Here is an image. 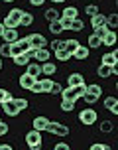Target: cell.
<instances>
[{
	"label": "cell",
	"mask_w": 118,
	"mask_h": 150,
	"mask_svg": "<svg viewBox=\"0 0 118 150\" xmlns=\"http://www.w3.org/2000/svg\"><path fill=\"white\" fill-rule=\"evenodd\" d=\"M2 32H4V24L0 22V38H2Z\"/></svg>",
	"instance_id": "obj_54"
},
{
	"label": "cell",
	"mask_w": 118,
	"mask_h": 150,
	"mask_svg": "<svg viewBox=\"0 0 118 150\" xmlns=\"http://www.w3.org/2000/svg\"><path fill=\"white\" fill-rule=\"evenodd\" d=\"M104 109H108L112 115H118V99L116 97H104Z\"/></svg>",
	"instance_id": "obj_16"
},
{
	"label": "cell",
	"mask_w": 118,
	"mask_h": 150,
	"mask_svg": "<svg viewBox=\"0 0 118 150\" xmlns=\"http://www.w3.org/2000/svg\"><path fill=\"white\" fill-rule=\"evenodd\" d=\"M0 150H14L10 144H0Z\"/></svg>",
	"instance_id": "obj_53"
},
{
	"label": "cell",
	"mask_w": 118,
	"mask_h": 150,
	"mask_svg": "<svg viewBox=\"0 0 118 150\" xmlns=\"http://www.w3.org/2000/svg\"><path fill=\"white\" fill-rule=\"evenodd\" d=\"M110 69L112 67H106V65H103V63H100V65H98V69H96V75H98V77H103V79H106V77H110Z\"/></svg>",
	"instance_id": "obj_30"
},
{
	"label": "cell",
	"mask_w": 118,
	"mask_h": 150,
	"mask_svg": "<svg viewBox=\"0 0 118 150\" xmlns=\"http://www.w3.org/2000/svg\"><path fill=\"white\" fill-rule=\"evenodd\" d=\"M75 109V103H71V101H61V111L63 112H71Z\"/></svg>",
	"instance_id": "obj_40"
},
{
	"label": "cell",
	"mask_w": 118,
	"mask_h": 150,
	"mask_svg": "<svg viewBox=\"0 0 118 150\" xmlns=\"http://www.w3.org/2000/svg\"><path fill=\"white\" fill-rule=\"evenodd\" d=\"M53 4H61V2H65V0H51Z\"/></svg>",
	"instance_id": "obj_55"
},
{
	"label": "cell",
	"mask_w": 118,
	"mask_h": 150,
	"mask_svg": "<svg viewBox=\"0 0 118 150\" xmlns=\"http://www.w3.org/2000/svg\"><path fill=\"white\" fill-rule=\"evenodd\" d=\"M29 4H32L34 8H39V6H44V4H45V0H29Z\"/></svg>",
	"instance_id": "obj_50"
},
{
	"label": "cell",
	"mask_w": 118,
	"mask_h": 150,
	"mask_svg": "<svg viewBox=\"0 0 118 150\" xmlns=\"http://www.w3.org/2000/svg\"><path fill=\"white\" fill-rule=\"evenodd\" d=\"M59 18H61V12H57L55 8H47L45 10V20L47 22H57Z\"/></svg>",
	"instance_id": "obj_20"
},
{
	"label": "cell",
	"mask_w": 118,
	"mask_h": 150,
	"mask_svg": "<svg viewBox=\"0 0 118 150\" xmlns=\"http://www.w3.org/2000/svg\"><path fill=\"white\" fill-rule=\"evenodd\" d=\"M8 134V125L6 122H0V136H4Z\"/></svg>",
	"instance_id": "obj_51"
},
{
	"label": "cell",
	"mask_w": 118,
	"mask_h": 150,
	"mask_svg": "<svg viewBox=\"0 0 118 150\" xmlns=\"http://www.w3.org/2000/svg\"><path fill=\"white\" fill-rule=\"evenodd\" d=\"M96 119H98V115H96V111L91 109V107H87V109H83V111L79 112V122L85 125V127H93L96 122Z\"/></svg>",
	"instance_id": "obj_2"
},
{
	"label": "cell",
	"mask_w": 118,
	"mask_h": 150,
	"mask_svg": "<svg viewBox=\"0 0 118 150\" xmlns=\"http://www.w3.org/2000/svg\"><path fill=\"white\" fill-rule=\"evenodd\" d=\"M106 26H108V30H114V28H118V16L112 12L110 16H106Z\"/></svg>",
	"instance_id": "obj_28"
},
{
	"label": "cell",
	"mask_w": 118,
	"mask_h": 150,
	"mask_svg": "<svg viewBox=\"0 0 118 150\" xmlns=\"http://www.w3.org/2000/svg\"><path fill=\"white\" fill-rule=\"evenodd\" d=\"M0 57H10V44L0 45Z\"/></svg>",
	"instance_id": "obj_44"
},
{
	"label": "cell",
	"mask_w": 118,
	"mask_h": 150,
	"mask_svg": "<svg viewBox=\"0 0 118 150\" xmlns=\"http://www.w3.org/2000/svg\"><path fill=\"white\" fill-rule=\"evenodd\" d=\"M100 45H103V40L98 36H95V34L88 36V50H96V47H100Z\"/></svg>",
	"instance_id": "obj_25"
},
{
	"label": "cell",
	"mask_w": 118,
	"mask_h": 150,
	"mask_svg": "<svg viewBox=\"0 0 118 150\" xmlns=\"http://www.w3.org/2000/svg\"><path fill=\"white\" fill-rule=\"evenodd\" d=\"M103 24H106V16L100 14V12L91 18V26H93V28H98V26H103Z\"/></svg>",
	"instance_id": "obj_23"
},
{
	"label": "cell",
	"mask_w": 118,
	"mask_h": 150,
	"mask_svg": "<svg viewBox=\"0 0 118 150\" xmlns=\"http://www.w3.org/2000/svg\"><path fill=\"white\" fill-rule=\"evenodd\" d=\"M47 122H49L47 117H36V119L32 120V127H34V130H37V132H44L45 128H47Z\"/></svg>",
	"instance_id": "obj_10"
},
{
	"label": "cell",
	"mask_w": 118,
	"mask_h": 150,
	"mask_svg": "<svg viewBox=\"0 0 118 150\" xmlns=\"http://www.w3.org/2000/svg\"><path fill=\"white\" fill-rule=\"evenodd\" d=\"M32 24H34V14L24 10L22 18H20V26H18V28H28V26H32Z\"/></svg>",
	"instance_id": "obj_18"
},
{
	"label": "cell",
	"mask_w": 118,
	"mask_h": 150,
	"mask_svg": "<svg viewBox=\"0 0 118 150\" xmlns=\"http://www.w3.org/2000/svg\"><path fill=\"white\" fill-rule=\"evenodd\" d=\"M34 59L41 61V63H45V61L51 59V52L47 50V47H39V50H36V53H34Z\"/></svg>",
	"instance_id": "obj_12"
},
{
	"label": "cell",
	"mask_w": 118,
	"mask_h": 150,
	"mask_svg": "<svg viewBox=\"0 0 118 150\" xmlns=\"http://www.w3.org/2000/svg\"><path fill=\"white\" fill-rule=\"evenodd\" d=\"M112 130H114V122H112V120H103V122H100V132H103V134H108Z\"/></svg>",
	"instance_id": "obj_27"
},
{
	"label": "cell",
	"mask_w": 118,
	"mask_h": 150,
	"mask_svg": "<svg viewBox=\"0 0 118 150\" xmlns=\"http://www.w3.org/2000/svg\"><path fill=\"white\" fill-rule=\"evenodd\" d=\"M28 42H29V47H34V50H39V47H47V40H45V36H41V34H29L28 36Z\"/></svg>",
	"instance_id": "obj_4"
},
{
	"label": "cell",
	"mask_w": 118,
	"mask_h": 150,
	"mask_svg": "<svg viewBox=\"0 0 118 150\" xmlns=\"http://www.w3.org/2000/svg\"><path fill=\"white\" fill-rule=\"evenodd\" d=\"M44 148V144H34V146H29V150H41Z\"/></svg>",
	"instance_id": "obj_52"
},
{
	"label": "cell",
	"mask_w": 118,
	"mask_h": 150,
	"mask_svg": "<svg viewBox=\"0 0 118 150\" xmlns=\"http://www.w3.org/2000/svg\"><path fill=\"white\" fill-rule=\"evenodd\" d=\"M53 150H71V146L67 142H57L55 146H53Z\"/></svg>",
	"instance_id": "obj_48"
},
{
	"label": "cell",
	"mask_w": 118,
	"mask_h": 150,
	"mask_svg": "<svg viewBox=\"0 0 118 150\" xmlns=\"http://www.w3.org/2000/svg\"><path fill=\"white\" fill-rule=\"evenodd\" d=\"M79 45H81V44H79L77 40H63V50H65L67 53H73Z\"/></svg>",
	"instance_id": "obj_19"
},
{
	"label": "cell",
	"mask_w": 118,
	"mask_h": 150,
	"mask_svg": "<svg viewBox=\"0 0 118 150\" xmlns=\"http://www.w3.org/2000/svg\"><path fill=\"white\" fill-rule=\"evenodd\" d=\"M75 89V93H77V97L81 99L85 93H87V83H83V85H79V87H73Z\"/></svg>",
	"instance_id": "obj_46"
},
{
	"label": "cell",
	"mask_w": 118,
	"mask_h": 150,
	"mask_svg": "<svg viewBox=\"0 0 118 150\" xmlns=\"http://www.w3.org/2000/svg\"><path fill=\"white\" fill-rule=\"evenodd\" d=\"M81 99L85 101V103H87V105H95L96 101H98V97H96V95H93V93H85Z\"/></svg>",
	"instance_id": "obj_37"
},
{
	"label": "cell",
	"mask_w": 118,
	"mask_h": 150,
	"mask_svg": "<svg viewBox=\"0 0 118 150\" xmlns=\"http://www.w3.org/2000/svg\"><path fill=\"white\" fill-rule=\"evenodd\" d=\"M37 79H34V77H32V75H20V79H18V83H20V87H22V89H26V91H29L32 89V85H34V83H36Z\"/></svg>",
	"instance_id": "obj_15"
},
{
	"label": "cell",
	"mask_w": 118,
	"mask_h": 150,
	"mask_svg": "<svg viewBox=\"0 0 118 150\" xmlns=\"http://www.w3.org/2000/svg\"><path fill=\"white\" fill-rule=\"evenodd\" d=\"M16 44L20 45V47H22L24 52H26V50H29V42H28V36H26V38H18V40H16Z\"/></svg>",
	"instance_id": "obj_42"
},
{
	"label": "cell",
	"mask_w": 118,
	"mask_h": 150,
	"mask_svg": "<svg viewBox=\"0 0 118 150\" xmlns=\"http://www.w3.org/2000/svg\"><path fill=\"white\" fill-rule=\"evenodd\" d=\"M88 57V47L87 45H79L73 53H71V59H77V61H83Z\"/></svg>",
	"instance_id": "obj_13"
},
{
	"label": "cell",
	"mask_w": 118,
	"mask_h": 150,
	"mask_svg": "<svg viewBox=\"0 0 118 150\" xmlns=\"http://www.w3.org/2000/svg\"><path fill=\"white\" fill-rule=\"evenodd\" d=\"M55 53V59L57 61H69L71 59V53H67L65 50H57V52H53Z\"/></svg>",
	"instance_id": "obj_31"
},
{
	"label": "cell",
	"mask_w": 118,
	"mask_h": 150,
	"mask_svg": "<svg viewBox=\"0 0 118 150\" xmlns=\"http://www.w3.org/2000/svg\"><path fill=\"white\" fill-rule=\"evenodd\" d=\"M0 69H2V57H0Z\"/></svg>",
	"instance_id": "obj_57"
},
{
	"label": "cell",
	"mask_w": 118,
	"mask_h": 150,
	"mask_svg": "<svg viewBox=\"0 0 118 150\" xmlns=\"http://www.w3.org/2000/svg\"><path fill=\"white\" fill-rule=\"evenodd\" d=\"M45 130L51 132V134H55V136H59V138H65V136L69 134V127L63 125V122H55V120H49Z\"/></svg>",
	"instance_id": "obj_3"
},
{
	"label": "cell",
	"mask_w": 118,
	"mask_h": 150,
	"mask_svg": "<svg viewBox=\"0 0 118 150\" xmlns=\"http://www.w3.org/2000/svg\"><path fill=\"white\" fill-rule=\"evenodd\" d=\"M61 99H63V101H71V103H77V101H79V97H77V93H75L73 87H63Z\"/></svg>",
	"instance_id": "obj_14"
},
{
	"label": "cell",
	"mask_w": 118,
	"mask_h": 150,
	"mask_svg": "<svg viewBox=\"0 0 118 150\" xmlns=\"http://www.w3.org/2000/svg\"><path fill=\"white\" fill-rule=\"evenodd\" d=\"M2 111H4V115H8V117H18V115H20V109L16 107L14 99L8 101V103H2Z\"/></svg>",
	"instance_id": "obj_8"
},
{
	"label": "cell",
	"mask_w": 118,
	"mask_h": 150,
	"mask_svg": "<svg viewBox=\"0 0 118 150\" xmlns=\"http://www.w3.org/2000/svg\"><path fill=\"white\" fill-rule=\"evenodd\" d=\"M14 103H16V107H18L20 111H24V109H28V107H29L28 99H14Z\"/></svg>",
	"instance_id": "obj_43"
},
{
	"label": "cell",
	"mask_w": 118,
	"mask_h": 150,
	"mask_svg": "<svg viewBox=\"0 0 118 150\" xmlns=\"http://www.w3.org/2000/svg\"><path fill=\"white\" fill-rule=\"evenodd\" d=\"M26 75H32L34 79H39V75H41V65L29 61L28 65H26Z\"/></svg>",
	"instance_id": "obj_11"
},
{
	"label": "cell",
	"mask_w": 118,
	"mask_h": 150,
	"mask_svg": "<svg viewBox=\"0 0 118 150\" xmlns=\"http://www.w3.org/2000/svg\"><path fill=\"white\" fill-rule=\"evenodd\" d=\"M100 63L106 67H116L118 65V50H112L110 53H104L100 57Z\"/></svg>",
	"instance_id": "obj_5"
},
{
	"label": "cell",
	"mask_w": 118,
	"mask_h": 150,
	"mask_svg": "<svg viewBox=\"0 0 118 150\" xmlns=\"http://www.w3.org/2000/svg\"><path fill=\"white\" fill-rule=\"evenodd\" d=\"M71 22H73V20H69V18H63V16L59 18V24H61V28H63V30H71Z\"/></svg>",
	"instance_id": "obj_45"
},
{
	"label": "cell",
	"mask_w": 118,
	"mask_h": 150,
	"mask_svg": "<svg viewBox=\"0 0 118 150\" xmlns=\"http://www.w3.org/2000/svg\"><path fill=\"white\" fill-rule=\"evenodd\" d=\"M39 81V85H41V93H49L51 91V87H53V79H49V77H44V79H37Z\"/></svg>",
	"instance_id": "obj_22"
},
{
	"label": "cell",
	"mask_w": 118,
	"mask_h": 150,
	"mask_svg": "<svg viewBox=\"0 0 118 150\" xmlns=\"http://www.w3.org/2000/svg\"><path fill=\"white\" fill-rule=\"evenodd\" d=\"M2 2H14V0H2Z\"/></svg>",
	"instance_id": "obj_56"
},
{
	"label": "cell",
	"mask_w": 118,
	"mask_h": 150,
	"mask_svg": "<svg viewBox=\"0 0 118 150\" xmlns=\"http://www.w3.org/2000/svg\"><path fill=\"white\" fill-rule=\"evenodd\" d=\"M12 99H14V95H12L10 91L0 87V105H2V103H8V101H12Z\"/></svg>",
	"instance_id": "obj_29"
},
{
	"label": "cell",
	"mask_w": 118,
	"mask_h": 150,
	"mask_svg": "<svg viewBox=\"0 0 118 150\" xmlns=\"http://www.w3.org/2000/svg\"><path fill=\"white\" fill-rule=\"evenodd\" d=\"M0 2H2V0H0Z\"/></svg>",
	"instance_id": "obj_59"
},
{
	"label": "cell",
	"mask_w": 118,
	"mask_h": 150,
	"mask_svg": "<svg viewBox=\"0 0 118 150\" xmlns=\"http://www.w3.org/2000/svg\"><path fill=\"white\" fill-rule=\"evenodd\" d=\"M0 122H2V119H0Z\"/></svg>",
	"instance_id": "obj_58"
},
{
	"label": "cell",
	"mask_w": 118,
	"mask_h": 150,
	"mask_svg": "<svg viewBox=\"0 0 118 150\" xmlns=\"http://www.w3.org/2000/svg\"><path fill=\"white\" fill-rule=\"evenodd\" d=\"M87 93H93V95H96V97L100 99V95H103V87H100L98 83H88L87 85Z\"/></svg>",
	"instance_id": "obj_26"
},
{
	"label": "cell",
	"mask_w": 118,
	"mask_h": 150,
	"mask_svg": "<svg viewBox=\"0 0 118 150\" xmlns=\"http://www.w3.org/2000/svg\"><path fill=\"white\" fill-rule=\"evenodd\" d=\"M39 65H41V75H45V77H49V75H53L57 71V65H55L51 59L45 61V63H39Z\"/></svg>",
	"instance_id": "obj_17"
},
{
	"label": "cell",
	"mask_w": 118,
	"mask_h": 150,
	"mask_svg": "<svg viewBox=\"0 0 118 150\" xmlns=\"http://www.w3.org/2000/svg\"><path fill=\"white\" fill-rule=\"evenodd\" d=\"M29 91H32V93H41V85H39V81H36V83H34Z\"/></svg>",
	"instance_id": "obj_49"
},
{
	"label": "cell",
	"mask_w": 118,
	"mask_h": 150,
	"mask_svg": "<svg viewBox=\"0 0 118 150\" xmlns=\"http://www.w3.org/2000/svg\"><path fill=\"white\" fill-rule=\"evenodd\" d=\"M26 144L28 146H34V144H41V132H37V130H29L26 132Z\"/></svg>",
	"instance_id": "obj_9"
},
{
	"label": "cell",
	"mask_w": 118,
	"mask_h": 150,
	"mask_svg": "<svg viewBox=\"0 0 118 150\" xmlns=\"http://www.w3.org/2000/svg\"><path fill=\"white\" fill-rule=\"evenodd\" d=\"M85 12H87V16H88V18H93V16H96L98 12H100V10H98V6H96V4H87Z\"/></svg>",
	"instance_id": "obj_35"
},
{
	"label": "cell",
	"mask_w": 118,
	"mask_h": 150,
	"mask_svg": "<svg viewBox=\"0 0 118 150\" xmlns=\"http://www.w3.org/2000/svg\"><path fill=\"white\" fill-rule=\"evenodd\" d=\"M88 150H112L108 144H103V142H95V144H91L88 146Z\"/></svg>",
	"instance_id": "obj_41"
},
{
	"label": "cell",
	"mask_w": 118,
	"mask_h": 150,
	"mask_svg": "<svg viewBox=\"0 0 118 150\" xmlns=\"http://www.w3.org/2000/svg\"><path fill=\"white\" fill-rule=\"evenodd\" d=\"M106 32H108V26H106V24H103V26L95 28V32H93V34H95V36H98L100 40H103V38L106 36Z\"/></svg>",
	"instance_id": "obj_38"
},
{
	"label": "cell",
	"mask_w": 118,
	"mask_h": 150,
	"mask_svg": "<svg viewBox=\"0 0 118 150\" xmlns=\"http://www.w3.org/2000/svg\"><path fill=\"white\" fill-rule=\"evenodd\" d=\"M61 16H63V18H69V20H75V18L79 16V10H77L75 6H67L65 10L61 12Z\"/></svg>",
	"instance_id": "obj_21"
},
{
	"label": "cell",
	"mask_w": 118,
	"mask_h": 150,
	"mask_svg": "<svg viewBox=\"0 0 118 150\" xmlns=\"http://www.w3.org/2000/svg\"><path fill=\"white\" fill-rule=\"evenodd\" d=\"M24 10L22 8H12L10 12H8V16L4 18V28H18L20 26V18H22Z\"/></svg>",
	"instance_id": "obj_1"
},
{
	"label": "cell",
	"mask_w": 118,
	"mask_h": 150,
	"mask_svg": "<svg viewBox=\"0 0 118 150\" xmlns=\"http://www.w3.org/2000/svg\"><path fill=\"white\" fill-rule=\"evenodd\" d=\"M49 32H51L53 36H59V34L63 32V28H61L59 20H57V22H49Z\"/></svg>",
	"instance_id": "obj_32"
},
{
	"label": "cell",
	"mask_w": 118,
	"mask_h": 150,
	"mask_svg": "<svg viewBox=\"0 0 118 150\" xmlns=\"http://www.w3.org/2000/svg\"><path fill=\"white\" fill-rule=\"evenodd\" d=\"M83 83H85V77L79 71H73V73L67 75V87H79Z\"/></svg>",
	"instance_id": "obj_6"
},
{
	"label": "cell",
	"mask_w": 118,
	"mask_h": 150,
	"mask_svg": "<svg viewBox=\"0 0 118 150\" xmlns=\"http://www.w3.org/2000/svg\"><path fill=\"white\" fill-rule=\"evenodd\" d=\"M103 44L104 45H114V44H116V32H114V30L106 32V36L103 38Z\"/></svg>",
	"instance_id": "obj_24"
},
{
	"label": "cell",
	"mask_w": 118,
	"mask_h": 150,
	"mask_svg": "<svg viewBox=\"0 0 118 150\" xmlns=\"http://www.w3.org/2000/svg\"><path fill=\"white\" fill-rule=\"evenodd\" d=\"M20 53H24V50L22 47H20V45L16 44H10V59H12V57H16V55H20Z\"/></svg>",
	"instance_id": "obj_34"
},
{
	"label": "cell",
	"mask_w": 118,
	"mask_h": 150,
	"mask_svg": "<svg viewBox=\"0 0 118 150\" xmlns=\"http://www.w3.org/2000/svg\"><path fill=\"white\" fill-rule=\"evenodd\" d=\"M49 47H51L53 52H57V50H63V40H59V38H55L53 42H49Z\"/></svg>",
	"instance_id": "obj_39"
},
{
	"label": "cell",
	"mask_w": 118,
	"mask_h": 150,
	"mask_svg": "<svg viewBox=\"0 0 118 150\" xmlns=\"http://www.w3.org/2000/svg\"><path fill=\"white\" fill-rule=\"evenodd\" d=\"M12 59H14L16 65H28V63H29V59H28L26 53H20V55H16V57H12Z\"/></svg>",
	"instance_id": "obj_33"
},
{
	"label": "cell",
	"mask_w": 118,
	"mask_h": 150,
	"mask_svg": "<svg viewBox=\"0 0 118 150\" xmlns=\"http://www.w3.org/2000/svg\"><path fill=\"white\" fill-rule=\"evenodd\" d=\"M18 28H4L2 32V40H4V44H14L16 40H18Z\"/></svg>",
	"instance_id": "obj_7"
},
{
	"label": "cell",
	"mask_w": 118,
	"mask_h": 150,
	"mask_svg": "<svg viewBox=\"0 0 118 150\" xmlns=\"http://www.w3.org/2000/svg\"><path fill=\"white\" fill-rule=\"evenodd\" d=\"M61 91H63V85L61 83H53V87H51V95H61Z\"/></svg>",
	"instance_id": "obj_47"
},
{
	"label": "cell",
	"mask_w": 118,
	"mask_h": 150,
	"mask_svg": "<svg viewBox=\"0 0 118 150\" xmlns=\"http://www.w3.org/2000/svg\"><path fill=\"white\" fill-rule=\"evenodd\" d=\"M83 28H85V22L79 20V18H75L73 22H71V32H81Z\"/></svg>",
	"instance_id": "obj_36"
}]
</instances>
